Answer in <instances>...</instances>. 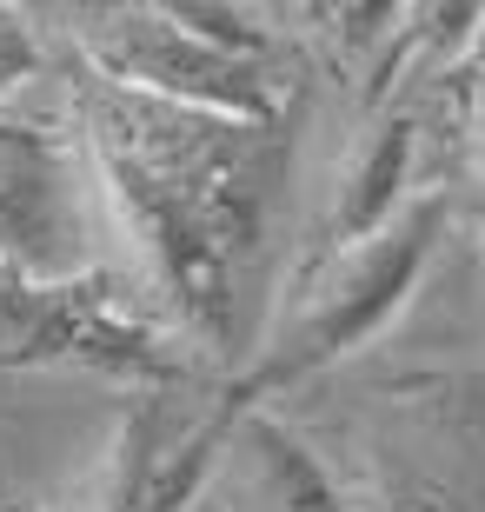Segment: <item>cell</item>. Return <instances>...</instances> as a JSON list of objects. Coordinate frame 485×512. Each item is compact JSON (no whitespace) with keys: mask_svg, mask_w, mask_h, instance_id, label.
<instances>
[{"mask_svg":"<svg viewBox=\"0 0 485 512\" xmlns=\"http://www.w3.org/2000/svg\"><path fill=\"white\" fill-rule=\"evenodd\" d=\"M226 446H233V413L220 399L206 413H173L160 393L140 399L120 419L94 512H193Z\"/></svg>","mask_w":485,"mask_h":512,"instance_id":"obj_7","label":"cell"},{"mask_svg":"<svg viewBox=\"0 0 485 512\" xmlns=\"http://www.w3.org/2000/svg\"><path fill=\"white\" fill-rule=\"evenodd\" d=\"M233 439L246 446L253 459V479H260V493L273 512H353L346 493L333 486V473L319 466V453L306 439L286 426L280 413H246L233 419Z\"/></svg>","mask_w":485,"mask_h":512,"instance_id":"obj_9","label":"cell"},{"mask_svg":"<svg viewBox=\"0 0 485 512\" xmlns=\"http://www.w3.org/2000/svg\"><path fill=\"white\" fill-rule=\"evenodd\" d=\"M80 147L113 220L140 247L173 326L213 360L253 353L266 326V227L286 187V120H233L80 74Z\"/></svg>","mask_w":485,"mask_h":512,"instance_id":"obj_1","label":"cell"},{"mask_svg":"<svg viewBox=\"0 0 485 512\" xmlns=\"http://www.w3.org/2000/svg\"><path fill=\"white\" fill-rule=\"evenodd\" d=\"M412 167H419V120L406 107H392V114H379L353 140V153H346V167L333 180V200L319 213V233H313V253L306 260L339 253V247H353V240L386 227L392 213L419 193L412 187Z\"/></svg>","mask_w":485,"mask_h":512,"instance_id":"obj_8","label":"cell"},{"mask_svg":"<svg viewBox=\"0 0 485 512\" xmlns=\"http://www.w3.org/2000/svg\"><path fill=\"white\" fill-rule=\"evenodd\" d=\"M80 167L74 140H60L40 120L0 114V266L67 280L80 266Z\"/></svg>","mask_w":485,"mask_h":512,"instance_id":"obj_6","label":"cell"},{"mask_svg":"<svg viewBox=\"0 0 485 512\" xmlns=\"http://www.w3.org/2000/svg\"><path fill=\"white\" fill-rule=\"evenodd\" d=\"M47 67V40L20 7H0V94H14Z\"/></svg>","mask_w":485,"mask_h":512,"instance_id":"obj_10","label":"cell"},{"mask_svg":"<svg viewBox=\"0 0 485 512\" xmlns=\"http://www.w3.org/2000/svg\"><path fill=\"white\" fill-rule=\"evenodd\" d=\"M0 366H74L147 393H173L193 373L187 353L167 346V333L100 273L34 280L14 266H0Z\"/></svg>","mask_w":485,"mask_h":512,"instance_id":"obj_5","label":"cell"},{"mask_svg":"<svg viewBox=\"0 0 485 512\" xmlns=\"http://www.w3.org/2000/svg\"><path fill=\"white\" fill-rule=\"evenodd\" d=\"M446 220H452V200L439 187H419L379 233L306 260L293 293L266 313L246 366L226 380L220 406L233 419L273 413V399H293L299 386H313L333 366H346L359 346H373L399 320L412 286L426 280L432 253L446 240Z\"/></svg>","mask_w":485,"mask_h":512,"instance_id":"obj_2","label":"cell"},{"mask_svg":"<svg viewBox=\"0 0 485 512\" xmlns=\"http://www.w3.org/2000/svg\"><path fill=\"white\" fill-rule=\"evenodd\" d=\"M472 100H479V147H485V27H479V87H472Z\"/></svg>","mask_w":485,"mask_h":512,"instance_id":"obj_11","label":"cell"},{"mask_svg":"<svg viewBox=\"0 0 485 512\" xmlns=\"http://www.w3.org/2000/svg\"><path fill=\"white\" fill-rule=\"evenodd\" d=\"M74 20L80 60L107 87L200 114L286 120L266 34L240 27L233 7H87Z\"/></svg>","mask_w":485,"mask_h":512,"instance_id":"obj_4","label":"cell"},{"mask_svg":"<svg viewBox=\"0 0 485 512\" xmlns=\"http://www.w3.org/2000/svg\"><path fill=\"white\" fill-rule=\"evenodd\" d=\"M319 466L353 512H485V373L419 366L366 386Z\"/></svg>","mask_w":485,"mask_h":512,"instance_id":"obj_3","label":"cell"},{"mask_svg":"<svg viewBox=\"0 0 485 512\" xmlns=\"http://www.w3.org/2000/svg\"><path fill=\"white\" fill-rule=\"evenodd\" d=\"M193 512H213V506H206V499H200V506H193Z\"/></svg>","mask_w":485,"mask_h":512,"instance_id":"obj_12","label":"cell"}]
</instances>
